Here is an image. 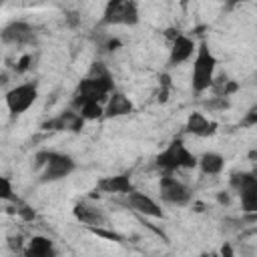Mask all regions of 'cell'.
I'll list each match as a JSON object with an SVG mask.
<instances>
[{"mask_svg": "<svg viewBox=\"0 0 257 257\" xmlns=\"http://www.w3.org/2000/svg\"><path fill=\"white\" fill-rule=\"evenodd\" d=\"M237 195H239L241 211L247 215H257V179L249 183L245 189H241Z\"/></svg>", "mask_w": 257, "mask_h": 257, "instance_id": "cell-18", "label": "cell"}, {"mask_svg": "<svg viewBox=\"0 0 257 257\" xmlns=\"http://www.w3.org/2000/svg\"><path fill=\"white\" fill-rule=\"evenodd\" d=\"M84 118L80 116L78 110H68V112H62L60 116H56L54 120H50L46 126H52L56 131H80Z\"/></svg>", "mask_w": 257, "mask_h": 257, "instance_id": "cell-17", "label": "cell"}, {"mask_svg": "<svg viewBox=\"0 0 257 257\" xmlns=\"http://www.w3.org/2000/svg\"><path fill=\"white\" fill-rule=\"evenodd\" d=\"M219 203H229V195H219Z\"/></svg>", "mask_w": 257, "mask_h": 257, "instance_id": "cell-23", "label": "cell"}, {"mask_svg": "<svg viewBox=\"0 0 257 257\" xmlns=\"http://www.w3.org/2000/svg\"><path fill=\"white\" fill-rule=\"evenodd\" d=\"M241 126H257V102L247 108L245 116L241 118Z\"/></svg>", "mask_w": 257, "mask_h": 257, "instance_id": "cell-20", "label": "cell"}, {"mask_svg": "<svg viewBox=\"0 0 257 257\" xmlns=\"http://www.w3.org/2000/svg\"><path fill=\"white\" fill-rule=\"evenodd\" d=\"M110 92H112V78H110L108 70L104 66H100V62H98L90 68V74L78 82V86L72 94V106L78 108L80 104L90 102V100L106 102Z\"/></svg>", "mask_w": 257, "mask_h": 257, "instance_id": "cell-1", "label": "cell"}, {"mask_svg": "<svg viewBox=\"0 0 257 257\" xmlns=\"http://www.w3.org/2000/svg\"><path fill=\"white\" fill-rule=\"evenodd\" d=\"M72 213H74V217H76L82 225H86V227H90V229L102 227V225L106 223L104 213H102L96 205H90V203H78V205H74Z\"/></svg>", "mask_w": 257, "mask_h": 257, "instance_id": "cell-10", "label": "cell"}, {"mask_svg": "<svg viewBox=\"0 0 257 257\" xmlns=\"http://www.w3.org/2000/svg\"><path fill=\"white\" fill-rule=\"evenodd\" d=\"M2 199L4 201H8V199H12V187H10V181H8V177H2Z\"/></svg>", "mask_w": 257, "mask_h": 257, "instance_id": "cell-21", "label": "cell"}, {"mask_svg": "<svg viewBox=\"0 0 257 257\" xmlns=\"http://www.w3.org/2000/svg\"><path fill=\"white\" fill-rule=\"evenodd\" d=\"M197 52V42L187 34H175L169 48V66H179L191 60Z\"/></svg>", "mask_w": 257, "mask_h": 257, "instance_id": "cell-9", "label": "cell"}, {"mask_svg": "<svg viewBox=\"0 0 257 257\" xmlns=\"http://www.w3.org/2000/svg\"><path fill=\"white\" fill-rule=\"evenodd\" d=\"M96 189L108 195H128L135 187L128 175H112V177H104L96 183Z\"/></svg>", "mask_w": 257, "mask_h": 257, "instance_id": "cell-13", "label": "cell"}, {"mask_svg": "<svg viewBox=\"0 0 257 257\" xmlns=\"http://www.w3.org/2000/svg\"><path fill=\"white\" fill-rule=\"evenodd\" d=\"M124 197H126V207H131L135 213H139L143 217H151V219H163L165 217V211L161 209V205L151 195L133 189Z\"/></svg>", "mask_w": 257, "mask_h": 257, "instance_id": "cell-8", "label": "cell"}, {"mask_svg": "<svg viewBox=\"0 0 257 257\" xmlns=\"http://www.w3.org/2000/svg\"><path fill=\"white\" fill-rule=\"evenodd\" d=\"M2 40L8 44H30L34 40V30L26 22H10L2 32Z\"/></svg>", "mask_w": 257, "mask_h": 257, "instance_id": "cell-11", "label": "cell"}, {"mask_svg": "<svg viewBox=\"0 0 257 257\" xmlns=\"http://www.w3.org/2000/svg\"><path fill=\"white\" fill-rule=\"evenodd\" d=\"M28 62H30V56H22L20 62H18V66H16V70H18V72H24V70L28 68Z\"/></svg>", "mask_w": 257, "mask_h": 257, "instance_id": "cell-22", "label": "cell"}, {"mask_svg": "<svg viewBox=\"0 0 257 257\" xmlns=\"http://www.w3.org/2000/svg\"><path fill=\"white\" fill-rule=\"evenodd\" d=\"M185 131H187L189 135H193V137L205 139V137L215 135L217 124H215L213 120H209L203 112H191L189 118H187V122H185Z\"/></svg>", "mask_w": 257, "mask_h": 257, "instance_id": "cell-14", "label": "cell"}, {"mask_svg": "<svg viewBox=\"0 0 257 257\" xmlns=\"http://www.w3.org/2000/svg\"><path fill=\"white\" fill-rule=\"evenodd\" d=\"M22 253L26 257H54L56 255V249H54V243L48 239V237H42V235H34L26 247L22 249Z\"/></svg>", "mask_w": 257, "mask_h": 257, "instance_id": "cell-15", "label": "cell"}, {"mask_svg": "<svg viewBox=\"0 0 257 257\" xmlns=\"http://www.w3.org/2000/svg\"><path fill=\"white\" fill-rule=\"evenodd\" d=\"M215 70H217V58L211 52L207 42H201L197 46V52L193 56V70H191V88L201 94L209 90L215 84Z\"/></svg>", "mask_w": 257, "mask_h": 257, "instance_id": "cell-2", "label": "cell"}, {"mask_svg": "<svg viewBox=\"0 0 257 257\" xmlns=\"http://www.w3.org/2000/svg\"><path fill=\"white\" fill-rule=\"evenodd\" d=\"M76 110L80 112V116H82L84 120H96V118L104 116V102H94V100H90V102L80 104Z\"/></svg>", "mask_w": 257, "mask_h": 257, "instance_id": "cell-19", "label": "cell"}, {"mask_svg": "<svg viewBox=\"0 0 257 257\" xmlns=\"http://www.w3.org/2000/svg\"><path fill=\"white\" fill-rule=\"evenodd\" d=\"M159 197L163 203L167 205H173V207H185L191 203V189L181 181L177 179L173 173H163L161 181H159Z\"/></svg>", "mask_w": 257, "mask_h": 257, "instance_id": "cell-6", "label": "cell"}, {"mask_svg": "<svg viewBox=\"0 0 257 257\" xmlns=\"http://www.w3.org/2000/svg\"><path fill=\"white\" fill-rule=\"evenodd\" d=\"M139 22V8L135 0H106L100 24L104 26H133Z\"/></svg>", "mask_w": 257, "mask_h": 257, "instance_id": "cell-5", "label": "cell"}, {"mask_svg": "<svg viewBox=\"0 0 257 257\" xmlns=\"http://www.w3.org/2000/svg\"><path fill=\"white\" fill-rule=\"evenodd\" d=\"M133 112V102L126 94L122 92H110V96L104 102V116L106 118H118V116H126Z\"/></svg>", "mask_w": 257, "mask_h": 257, "instance_id": "cell-12", "label": "cell"}, {"mask_svg": "<svg viewBox=\"0 0 257 257\" xmlns=\"http://www.w3.org/2000/svg\"><path fill=\"white\" fill-rule=\"evenodd\" d=\"M36 98H38V86H36V82H22V84H16V86H12V88L6 92V96H4L6 106H8L10 114H14V116L26 112V110L36 102Z\"/></svg>", "mask_w": 257, "mask_h": 257, "instance_id": "cell-7", "label": "cell"}, {"mask_svg": "<svg viewBox=\"0 0 257 257\" xmlns=\"http://www.w3.org/2000/svg\"><path fill=\"white\" fill-rule=\"evenodd\" d=\"M155 163L163 173H177V171L195 169L199 163V157H195L183 141H173L165 151L157 155Z\"/></svg>", "mask_w": 257, "mask_h": 257, "instance_id": "cell-3", "label": "cell"}, {"mask_svg": "<svg viewBox=\"0 0 257 257\" xmlns=\"http://www.w3.org/2000/svg\"><path fill=\"white\" fill-rule=\"evenodd\" d=\"M197 167H199V171H201L203 175L215 177V175H219V173L223 171V167H225V157L219 155V153H213V151L203 153V155L199 157Z\"/></svg>", "mask_w": 257, "mask_h": 257, "instance_id": "cell-16", "label": "cell"}, {"mask_svg": "<svg viewBox=\"0 0 257 257\" xmlns=\"http://www.w3.org/2000/svg\"><path fill=\"white\" fill-rule=\"evenodd\" d=\"M36 165L42 167V171H40V181L42 183L62 181V179H66L76 169V163H74V159L70 155L54 153V151L40 153L36 157Z\"/></svg>", "mask_w": 257, "mask_h": 257, "instance_id": "cell-4", "label": "cell"}, {"mask_svg": "<svg viewBox=\"0 0 257 257\" xmlns=\"http://www.w3.org/2000/svg\"><path fill=\"white\" fill-rule=\"evenodd\" d=\"M229 2H233V4H237V2H245V0H229Z\"/></svg>", "mask_w": 257, "mask_h": 257, "instance_id": "cell-24", "label": "cell"}]
</instances>
